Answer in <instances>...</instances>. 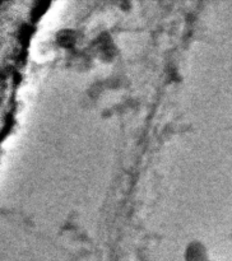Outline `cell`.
Returning <instances> with one entry per match:
<instances>
[]
</instances>
